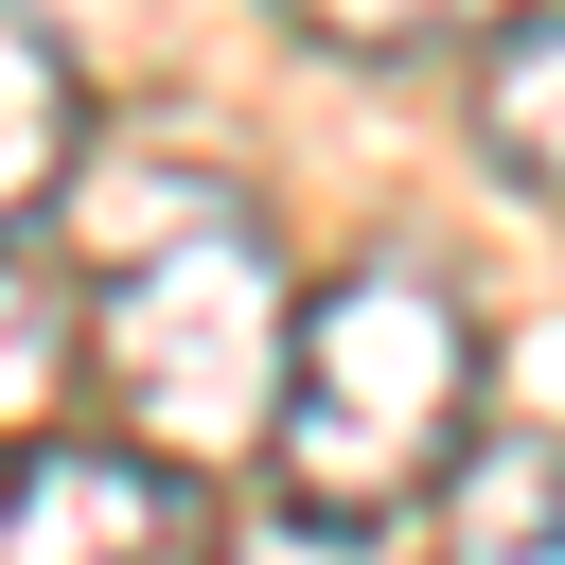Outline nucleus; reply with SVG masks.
Listing matches in <instances>:
<instances>
[{"label":"nucleus","mask_w":565,"mask_h":565,"mask_svg":"<svg viewBox=\"0 0 565 565\" xmlns=\"http://www.w3.org/2000/svg\"><path fill=\"white\" fill-rule=\"evenodd\" d=\"M441 565H565V424H477L441 459Z\"/></svg>","instance_id":"4"},{"label":"nucleus","mask_w":565,"mask_h":565,"mask_svg":"<svg viewBox=\"0 0 565 565\" xmlns=\"http://www.w3.org/2000/svg\"><path fill=\"white\" fill-rule=\"evenodd\" d=\"M71 177H88V88H71V53L0 0V247H18Z\"/></svg>","instance_id":"6"},{"label":"nucleus","mask_w":565,"mask_h":565,"mask_svg":"<svg viewBox=\"0 0 565 565\" xmlns=\"http://www.w3.org/2000/svg\"><path fill=\"white\" fill-rule=\"evenodd\" d=\"M0 565H212V494L124 424H35L0 441Z\"/></svg>","instance_id":"3"},{"label":"nucleus","mask_w":565,"mask_h":565,"mask_svg":"<svg viewBox=\"0 0 565 565\" xmlns=\"http://www.w3.org/2000/svg\"><path fill=\"white\" fill-rule=\"evenodd\" d=\"M71 388H88V282L35 265V230H18L0 247V441L71 424Z\"/></svg>","instance_id":"7"},{"label":"nucleus","mask_w":565,"mask_h":565,"mask_svg":"<svg viewBox=\"0 0 565 565\" xmlns=\"http://www.w3.org/2000/svg\"><path fill=\"white\" fill-rule=\"evenodd\" d=\"M71 282H88V388H106L124 441H159L194 477L230 441H265L300 300H282V247H265V212L230 177H194V159L106 177V265H71Z\"/></svg>","instance_id":"1"},{"label":"nucleus","mask_w":565,"mask_h":565,"mask_svg":"<svg viewBox=\"0 0 565 565\" xmlns=\"http://www.w3.org/2000/svg\"><path fill=\"white\" fill-rule=\"evenodd\" d=\"M459 124H477V159H494L530 212H565V0H512V18L477 35Z\"/></svg>","instance_id":"5"},{"label":"nucleus","mask_w":565,"mask_h":565,"mask_svg":"<svg viewBox=\"0 0 565 565\" xmlns=\"http://www.w3.org/2000/svg\"><path fill=\"white\" fill-rule=\"evenodd\" d=\"M282 35H318V53H406V35H441L459 0H265Z\"/></svg>","instance_id":"8"},{"label":"nucleus","mask_w":565,"mask_h":565,"mask_svg":"<svg viewBox=\"0 0 565 565\" xmlns=\"http://www.w3.org/2000/svg\"><path fill=\"white\" fill-rule=\"evenodd\" d=\"M477 441V300L406 247L335 265L282 318V388H265V477L318 530H388L441 494V459Z\"/></svg>","instance_id":"2"}]
</instances>
